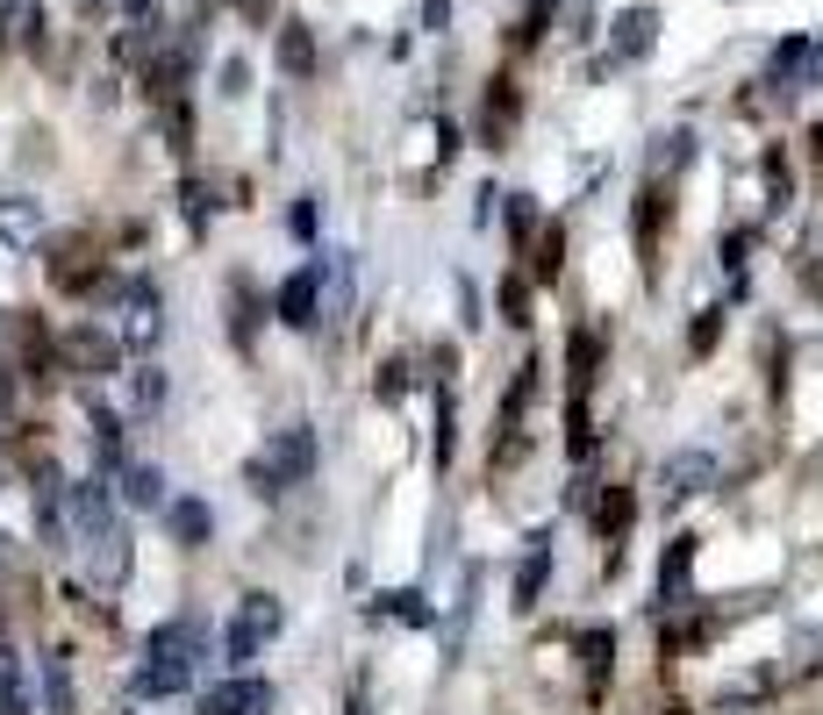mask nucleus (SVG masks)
<instances>
[{
    "instance_id": "obj_1",
    "label": "nucleus",
    "mask_w": 823,
    "mask_h": 715,
    "mask_svg": "<svg viewBox=\"0 0 823 715\" xmlns=\"http://www.w3.org/2000/svg\"><path fill=\"white\" fill-rule=\"evenodd\" d=\"M309 473H315V429L309 423H287L251 459V487H258V494H287V487H301Z\"/></svg>"
},
{
    "instance_id": "obj_2",
    "label": "nucleus",
    "mask_w": 823,
    "mask_h": 715,
    "mask_svg": "<svg viewBox=\"0 0 823 715\" xmlns=\"http://www.w3.org/2000/svg\"><path fill=\"white\" fill-rule=\"evenodd\" d=\"M279 623H287V609H279L273 594H244L237 623H229V637H223V658L229 665H251L258 644H265V637H279Z\"/></svg>"
},
{
    "instance_id": "obj_3",
    "label": "nucleus",
    "mask_w": 823,
    "mask_h": 715,
    "mask_svg": "<svg viewBox=\"0 0 823 715\" xmlns=\"http://www.w3.org/2000/svg\"><path fill=\"white\" fill-rule=\"evenodd\" d=\"M137 687L144 701H165V694H187L194 687V658L187 651H144V665H137Z\"/></svg>"
},
{
    "instance_id": "obj_4",
    "label": "nucleus",
    "mask_w": 823,
    "mask_h": 715,
    "mask_svg": "<svg viewBox=\"0 0 823 715\" xmlns=\"http://www.w3.org/2000/svg\"><path fill=\"white\" fill-rule=\"evenodd\" d=\"M323 315V265H301V273L279 287V323L287 329H309Z\"/></svg>"
},
{
    "instance_id": "obj_5",
    "label": "nucleus",
    "mask_w": 823,
    "mask_h": 715,
    "mask_svg": "<svg viewBox=\"0 0 823 715\" xmlns=\"http://www.w3.org/2000/svg\"><path fill=\"white\" fill-rule=\"evenodd\" d=\"M709 479H716V459H709V451H673L666 459V501H695Z\"/></svg>"
},
{
    "instance_id": "obj_6",
    "label": "nucleus",
    "mask_w": 823,
    "mask_h": 715,
    "mask_svg": "<svg viewBox=\"0 0 823 715\" xmlns=\"http://www.w3.org/2000/svg\"><path fill=\"white\" fill-rule=\"evenodd\" d=\"M273 708V687L265 680H223L208 687V715H265Z\"/></svg>"
},
{
    "instance_id": "obj_7",
    "label": "nucleus",
    "mask_w": 823,
    "mask_h": 715,
    "mask_svg": "<svg viewBox=\"0 0 823 715\" xmlns=\"http://www.w3.org/2000/svg\"><path fill=\"white\" fill-rule=\"evenodd\" d=\"M687 565H695V537H673L666 565H659V601L666 609H687Z\"/></svg>"
},
{
    "instance_id": "obj_8",
    "label": "nucleus",
    "mask_w": 823,
    "mask_h": 715,
    "mask_svg": "<svg viewBox=\"0 0 823 715\" xmlns=\"http://www.w3.org/2000/svg\"><path fill=\"white\" fill-rule=\"evenodd\" d=\"M652 29H659L652 8H623L616 15V58H645L652 51Z\"/></svg>"
},
{
    "instance_id": "obj_9",
    "label": "nucleus",
    "mask_w": 823,
    "mask_h": 715,
    "mask_svg": "<svg viewBox=\"0 0 823 715\" xmlns=\"http://www.w3.org/2000/svg\"><path fill=\"white\" fill-rule=\"evenodd\" d=\"M545 573H551V544L531 537V559H523V573H515V609H531V601L545 594Z\"/></svg>"
},
{
    "instance_id": "obj_10",
    "label": "nucleus",
    "mask_w": 823,
    "mask_h": 715,
    "mask_svg": "<svg viewBox=\"0 0 823 715\" xmlns=\"http://www.w3.org/2000/svg\"><path fill=\"white\" fill-rule=\"evenodd\" d=\"M122 494H129V509H165V473L158 465H129L122 473Z\"/></svg>"
},
{
    "instance_id": "obj_11",
    "label": "nucleus",
    "mask_w": 823,
    "mask_h": 715,
    "mask_svg": "<svg viewBox=\"0 0 823 715\" xmlns=\"http://www.w3.org/2000/svg\"><path fill=\"white\" fill-rule=\"evenodd\" d=\"M72 365H86V373H115V343L108 337H93V329H72Z\"/></svg>"
},
{
    "instance_id": "obj_12",
    "label": "nucleus",
    "mask_w": 823,
    "mask_h": 715,
    "mask_svg": "<svg viewBox=\"0 0 823 715\" xmlns=\"http://www.w3.org/2000/svg\"><path fill=\"white\" fill-rule=\"evenodd\" d=\"M208 529H215L208 501H172V537H179V544H208Z\"/></svg>"
},
{
    "instance_id": "obj_13",
    "label": "nucleus",
    "mask_w": 823,
    "mask_h": 715,
    "mask_svg": "<svg viewBox=\"0 0 823 715\" xmlns=\"http://www.w3.org/2000/svg\"><path fill=\"white\" fill-rule=\"evenodd\" d=\"M43 694H51V715H72V658L65 651L43 658Z\"/></svg>"
},
{
    "instance_id": "obj_14",
    "label": "nucleus",
    "mask_w": 823,
    "mask_h": 715,
    "mask_svg": "<svg viewBox=\"0 0 823 715\" xmlns=\"http://www.w3.org/2000/svg\"><path fill=\"white\" fill-rule=\"evenodd\" d=\"M279 65H287L294 79H309V72H315V43H309V29H279Z\"/></svg>"
},
{
    "instance_id": "obj_15",
    "label": "nucleus",
    "mask_w": 823,
    "mask_h": 715,
    "mask_svg": "<svg viewBox=\"0 0 823 715\" xmlns=\"http://www.w3.org/2000/svg\"><path fill=\"white\" fill-rule=\"evenodd\" d=\"M36 229H43V208H36V201H15V208H0V237H8V243H29Z\"/></svg>"
},
{
    "instance_id": "obj_16",
    "label": "nucleus",
    "mask_w": 823,
    "mask_h": 715,
    "mask_svg": "<svg viewBox=\"0 0 823 715\" xmlns=\"http://www.w3.org/2000/svg\"><path fill=\"white\" fill-rule=\"evenodd\" d=\"M323 273H329V315H344L351 308V251H329Z\"/></svg>"
},
{
    "instance_id": "obj_17",
    "label": "nucleus",
    "mask_w": 823,
    "mask_h": 715,
    "mask_svg": "<svg viewBox=\"0 0 823 715\" xmlns=\"http://www.w3.org/2000/svg\"><path fill=\"white\" fill-rule=\"evenodd\" d=\"M687 158H695V137H687V129H673V137H659V151H652V172H681Z\"/></svg>"
},
{
    "instance_id": "obj_18",
    "label": "nucleus",
    "mask_w": 823,
    "mask_h": 715,
    "mask_svg": "<svg viewBox=\"0 0 823 715\" xmlns=\"http://www.w3.org/2000/svg\"><path fill=\"white\" fill-rule=\"evenodd\" d=\"M0 715H36V701H29V680H22L15 665L0 673Z\"/></svg>"
},
{
    "instance_id": "obj_19",
    "label": "nucleus",
    "mask_w": 823,
    "mask_h": 715,
    "mask_svg": "<svg viewBox=\"0 0 823 715\" xmlns=\"http://www.w3.org/2000/svg\"><path fill=\"white\" fill-rule=\"evenodd\" d=\"M379 609L395 615V623H429V609H423V594H415V587H395V594H379Z\"/></svg>"
},
{
    "instance_id": "obj_20",
    "label": "nucleus",
    "mask_w": 823,
    "mask_h": 715,
    "mask_svg": "<svg viewBox=\"0 0 823 715\" xmlns=\"http://www.w3.org/2000/svg\"><path fill=\"white\" fill-rule=\"evenodd\" d=\"M802 58H809V43H802V36H795V43H781V51H773V86H781V79H795V72H802Z\"/></svg>"
},
{
    "instance_id": "obj_21",
    "label": "nucleus",
    "mask_w": 823,
    "mask_h": 715,
    "mask_svg": "<svg viewBox=\"0 0 823 715\" xmlns=\"http://www.w3.org/2000/svg\"><path fill=\"white\" fill-rule=\"evenodd\" d=\"M559 251H566V243H559V229H551V237L537 243V258H531V273H537V279H559Z\"/></svg>"
},
{
    "instance_id": "obj_22",
    "label": "nucleus",
    "mask_w": 823,
    "mask_h": 715,
    "mask_svg": "<svg viewBox=\"0 0 823 715\" xmlns=\"http://www.w3.org/2000/svg\"><path fill=\"white\" fill-rule=\"evenodd\" d=\"M587 379H595V337H573V387H587Z\"/></svg>"
},
{
    "instance_id": "obj_23",
    "label": "nucleus",
    "mask_w": 823,
    "mask_h": 715,
    "mask_svg": "<svg viewBox=\"0 0 823 715\" xmlns=\"http://www.w3.org/2000/svg\"><path fill=\"white\" fill-rule=\"evenodd\" d=\"M158 401H165V373L144 365V373H137V409H158Z\"/></svg>"
},
{
    "instance_id": "obj_24",
    "label": "nucleus",
    "mask_w": 823,
    "mask_h": 715,
    "mask_svg": "<svg viewBox=\"0 0 823 715\" xmlns=\"http://www.w3.org/2000/svg\"><path fill=\"white\" fill-rule=\"evenodd\" d=\"M595 523H601V529H623V523H631V494H609V501H601V515H595Z\"/></svg>"
},
{
    "instance_id": "obj_25",
    "label": "nucleus",
    "mask_w": 823,
    "mask_h": 715,
    "mask_svg": "<svg viewBox=\"0 0 823 715\" xmlns=\"http://www.w3.org/2000/svg\"><path fill=\"white\" fill-rule=\"evenodd\" d=\"M581 651H587V673H601V665H609V651H616V644H609V637H601V630H587V637H581Z\"/></svg>"
},
{
    "instance_id": "obj_26",
    "label": "nucleus",
    "mask_w": 823,
    "mask_h": 715,
    "mask_svg": "<svg viewBox=\"0 0 823 715\" xmlns=\"http://www.w3.org/2000/svg\"><path fill=\"white\" fill-rule=\"evenodd\" d=\"M523 308H531V301H523V279H509V287H501V315H509V323H523Z\"/></svg>"
},
{
    "instance_id": "obj_27",
    "label": "nucleus",
    "mask_w": 823,
    "mask_h": 715,
    "mask_svg": "<svg viewBox=\"0 0 823 715\" xmlns=\"http://www.w3.org/2000/svg\"><path fill=\"white\" fill-rule=\"evenodd\" d=\"M244 86H251V65H244V58H229V65H223V93H244Z\"/></svg>"
},
{
    "instance_id": "obj_28",
    "label": "nucleus",
    "mask_w": 823,
    "mask_h": 715,
    "mask_svg": "<svg viewBox=\"0 0 823 715\" xmlns=\"http://www.w3.org/2000/svg\"><path fill=\"white\" fill-rule=\"evenodd\" d=\"M401 387H409V379H401V365H379V401H401Z\"/></svg>"
},
{
    "instance_id": "obj_29",
    "label": "nucleus",
    "mask_w": 823,
    "mask_h": 715,
    "mask_svg": "<svg viewBox=\"0 0 823 715\" xmlns=\"http://www.w3.org/2000/svg\"><path fill=\"white\" fill-rule=\"evenodd\" d=\"M122 15H158V0H122Z\"/></svg>"
},
{
    "instance_id": "obj_30",
    "label": "nucleus",
    "mask_w": 823,
    "mask_h": 715,
    "mask_svg": "<svg viewBox=\"0 0 823 715\" xmlns=\"http://www.w3.org/2000/svg\"><path fill=\"white\" fill-rule=\"evenodd\" d=\"M809 86H823V43H816V72H809Z\"/></svg>"
},
{
    "instance_id": "obj_31",
    "label": "nucleus",
    "mask_w": 823,
    "mask_h": 715,
    "mask_svg": "<svg viewBox=\"0 0 823 715\" xmlns=\"http://www.w3.org/2000/svg\"><path fill=\"white\" fill-rule=\"evenodd\" d=\"M86 8H101V0H86Z\"/></svg>"
}]
</instances>
